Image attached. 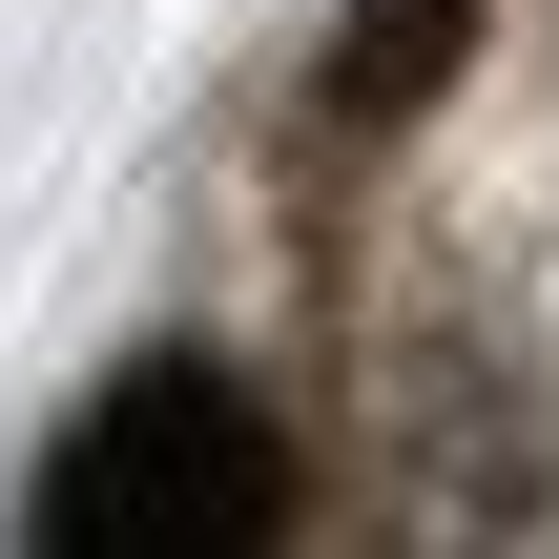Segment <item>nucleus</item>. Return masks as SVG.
Here are the masks:
<instances>
[{"mask_svg":"<svg viewBox=\"0 0 559 559\" xmlns=\"http://www.w3.org/2000/svg\"><path fill=\"white\" fill-rule=\"evenodd\" d=\"M270 519H290V456H270V415L228 373H124L62 436V477H41V539L62 559H228Z\"/></svg>","mask_w":559,"mask_h":559,"instance_id":"f257e3e1","label":"nucleus"},{"mask_svg":"<svg viewBox=\"0 0 559 559\" xmlns=\"http://www.w3.org/2000/svg\"><path fill=\"white\" fill-rule=\"evenodd\" d=\"M436 41H456V0H394V21H373V41H353V104H373V83H415V62H436Z\"/></svg>","mask_w":559,"mask_h":559,"instance_id":"f03ea898","label":"nucleus"}]
</instances>
